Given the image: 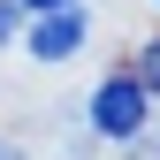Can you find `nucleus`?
<instances>
[{"label": "nucleus", "mask_w": 160, "mask_h": 160, "mask_svg": "<svg viewBox=\"0 0 160 160\" xmlns=\"http://www.w3.org/2000/svg\"><path fill=\"white\" fill-rule=\"evenodd\" d=\"M145 107H152V92L137 84V76H107V84L92 92V130L99 137H137L145 130Z\"/></svg>", "instance_id": "nucleus-1"}, {"label": "nucleus", "mask_w": 160, "mask_h": 160, "mask_svg": "<svg viewBox=\"0 0 160 160\" xmlns=\"http://www.w3.org/2000/svg\"><path fill=\"white\" fill-rule=\"evenodd\" d=\"M15 38V0H0V46Z\"/></svg>", "instance_id": "nucleus-5"}, {"label": "nucleus", "mask_w": 160, "mask_h": 160, "mask_svg": "<svg viewBox=\"0 0 160 160\" xmlns=\"http://www.w3.org/2000/svg\"><path fill=\"white\" fill-rule=\"evenodd\" d=\"M0 160H23V145H8V137H0Z\"/></svg>", "instance_id": "nucleus-6"}, {"label": "nucleus", "mask_w": 160, "mask_h": 160, "mask_svg": "<svg viewBox=\"0 0 160 160\" xmlns=\"http://www.w3.org/2000/svg\"><path fill=\"white\" fill-rule=\"evenodd\" d=\"M76 46H84V8H69V15H38L31 38H23L31 61H69Z\"/></svg>", "instance_id": "nucleus-2"}, {"label": "nucleus", "mask_w": 160, "mask_h": 160, "mask_svg": "<svg viewBox=\"0 0 160 160\" xmlns=\"http://www.w3.org/2000/svg\"><path fill=\"white\" fill-rule=\"evenodd\" d=\"M15 8H31V23H38V15H69L76 0H15Z\"/></svg>", "instance_id": "nucleus-3"}, {"label": "nucleus", "mask_w": 160, "mask_h": 160, "mask_svg": "<svg viewBox=\"0 0 160 160\" xmlns=\"http://www.w3.org/2000/svg\"><path fill=\"white\" fill-rule=\"evenodd\" d=\"M137 84H145V92L160 84V38H152V46H145V76H137Z\"/></svg>", "instance_id": "nucleus-4"}]
</instances>
